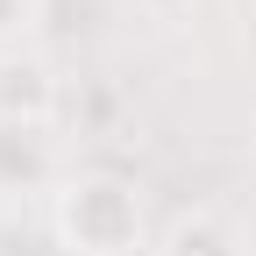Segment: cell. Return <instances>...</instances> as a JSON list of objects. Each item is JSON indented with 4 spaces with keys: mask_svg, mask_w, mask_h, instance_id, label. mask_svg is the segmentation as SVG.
Segmentation results:
<instances>
[{
    "mask_svg": "<svg viewBox=\"0 0 256 256\" xmlns=\"http://www.w3.org/2000/svg\"><path fill=\"white\" fill-rule=\"evenodd\" d=\"M64 220H72V235L86 256H121L136 242V206H128L121 185H72V200H64Z\"/></svg>",
    "mask_w": 256,
    "mask_h": 256,
    "instance_id": "obj_1",
    "label": "cell"
}]
</instances>
